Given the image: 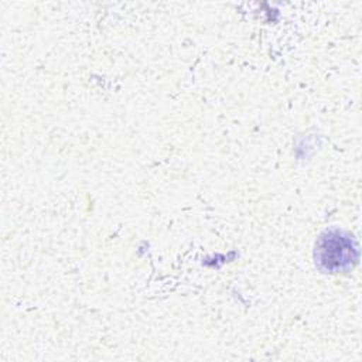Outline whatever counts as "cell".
Instances as JSON below:
<instances>
[{"label": "cell", "instance_id": "obj_1", "mask_svg": "<svg viewBox=\"0 0 362 362\" xmlns=\"http://www.w3.org/2000/svg\"><path fill=\"white\" fill-rule=\"evenodd\" d=\"M358 260L355 239L342 230H329L320 236L315 245V264L327 273L352 269Z\"/></svg>", "mask_w": 362, "mask_h": 362}]
</instances>
